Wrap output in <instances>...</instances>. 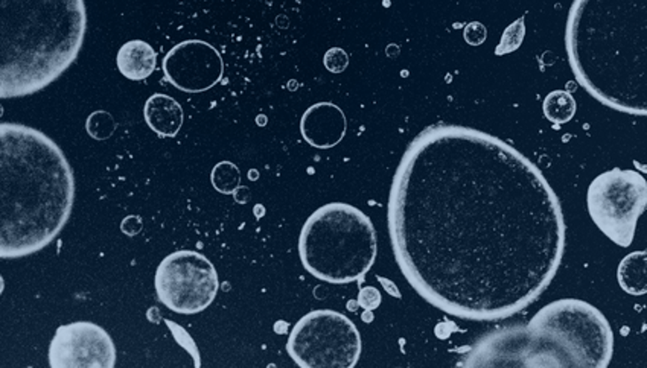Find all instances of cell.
<instances>
[{
	"mask_svg": "<svg viewBox=\"0 0 647 368\" xmlns=\"http://www.w3.org/2000/svg\"><path fill=\"white\" fill-rule=\"evenodd\" d=\"M387 218L411 288L462 320H504L526 309L549 288L565 251L561 203L540 168L464 125H430L411 140Z\"/></svg>",
	"mask_w": 647,
	"mask_h": 368,
	"instance_id": "6da1fadb",
	"label": "cell"
},
{
	"mask_svg": "<svg viewBox=\"0 0 647 368\" xmlns=\"http://www.w3.org/2000/svg\"><path fill=\"white\" fill-rule=\"evenodd\" d=\"M86 129L89 136L95 140H105L112 137L116 129V122L110 113L99 110L90 113L86 121Z\"/></svg>",
	"mask_w": 647,
	"mask_h": 368,
	"instance_id": "ac0fdd59",
	"label": "cell"
},
{
	"mask_svg": "<svg viewBox=\"0 0 647 368\" xmlns=\"http://www.w3.org/2000/svg\"><path fill=\"white\" fill-rule=\"evenodd\" d=\"M577 106L572 93L565 90H553L545 97L542 102V112L545 118L555 125L570 122L576 114Z\"/></svg>",
	"mask_w": 647,
	"mask_h": 368,
	"instance_id": "2e32d148",
	"label": "cell"
},
{
	"mask_svg": "<svg viewBox=\"0 0 647 368\" xmlns=\"http://www.w3.org/2000/svg\"><path fill=\"white\" fill-rule=\"evenodd\" d=\"M2 259L43 250L61 233L75 201V176L65 153L46 134L0 125Z\"/></svg>",
	"mask_w": 647,
	"mask_h": 368,
	"instance_id": "7a4b0ae2",
	"label": "cell"
},
{
	"mask_svg": "<svg viewBox=\"0 0 647 368\" xmlns=\"http://www.w3.org/2000/svg\"><path fill=\"white\" fill-rule=\"evenodd\" d=\"M82 0L2 2L0 98L29 97L71 67L84 43Z\"/></svg>",
	"mask_w": 647,
	"mask_h": 368,
	"instance_id": "277c9868",
	"label": "cell"
},
{
	"mask_svg": "<svg viewBox=\"0 0 647 368\" xmlns=\"http://www.w3.org/2000/svg\"><path fill=\"white\" fill-rule=\"evenodd\" d=\"M116 65L129 81H144L156 70L157 52L144 40H129L119 49Z\"/></svg>",
	"mask_w": 647,
	"mask_h": 368,
	"instance_id": "5bb4252c",
	"label": "cell"
},
{
	"mask_svg": "<svg viewBox=\"0 0 647 368\" xmlns=\"http://www.w3.org/2000/svg\"><path fill=\"white\" fill-rule=\"evenodd\" d=\"M121 229H122V231H124L125 235H137V233H139V231H141L142 230V219L139 218V216H135V215H131V216H127V218L122 221V224H121Z\"/></svg>",
	"mask_w": 647,
	"mask_h": 368,
	"instance_id": "cb8c5ba5",
	"label": "cell"
},
{
	"mask_svg": "<svg viewBox=\"0 0 647 368\" xmlns=\"http://www.w3.org/2000/svg\"><path fill=\"white\" fill-rule=\"evenodd\" d=\"M167 325L169 327V331L173 333L174 340L177 341L178 346L183 347L184 350L192 356L194 359L195 368L201 367V357L197 344H195L192 336L189 335L188 332L184 331L182 325H178L174 321L167 320Z\"/></svg>",
	"mask_w": 647,
	"mask_h": 368,
	"instance_id": "ffe728a7",
	"label": "cell"
},
{
	"mask_svg": "<svg viewBox=\"0 0 647 368\" xmlns=\"http://www.w3.org/2000/svg\"><path fill=\"white\" fill-rule=\"evenodd\" d=\"M620 288L629 295L642 297L647 294V251H634L617 268Z\"/></svg>",
	"mask_w": 647,
	"mask_h": 368,
	"instance_id": "9a60e30c",
	"label": "cell"
},
{
	"mask_svg": "<svg viewBox=\"0 0 647 368\" xmlns=\"http://www.w3.org/2000/svg\"><path fill=\"white\" fill-rule=\"evenodd\" d=\"M464 37L466 40V43L471 44V46H480V44L486 42L487 29L480 22L468 23L466 27H464Z\"/></svg>",
	"mask_w": 647,
	"mask_h": 368,
	"instance_id": "603a6c76",
	"label": "cell"
},
{
	"mask_svg": "<svg viewBox=\"0 0 647 368\" xmlns=\"http://www.w3.org/2000/svg\"><path fill=\"white\" fill-rule=\"evenodd\" d=\"M377 230L355 206L330 203L318 207L303 224L299 256L311 276L334 285L364 278L375 263Z\"/></svg>",
	"mask_w": 647,
	"mask_h": 368,
	"instance_id": "5b68a950",
	"label": "cell"
},
{
	"mask_svg": "<svg viewBox=\"0 0 647 368\" xmlns=\"http://www.w3.org/2000/svg\"><path fill=\"white\" fill-rule=\"evenodd\" d=\"M459 368H594L566 327L562 300L512 325L481 336Z\"/></svg>",
	"mask_w": 647,
	"mask_h": 368,
	"instance_id": "8992f818",
	"label": "cell"
},
{
	"mask_svg": "<svg viewBox=\"0 0 647 368\" xmlns=\"http://www.w3.org/2000/svg\"><path fill=\"white\" fill-rule=\"evenodd\" d=\"M347 131V119L332 102H317L300 119V133L317 150H331L340 144Z\"/></svg>",
	"mask_w": 647,
	"mask_h": 368,
	"instance_id": "7c38bea8",
	"label": "cell"
},
{
	"mask_svg": "<svg viewBox=\"0 0 647 368\" xmlns=\"http://www.w3.org/2000/svg\"><path fill=\"white\" fill-rule=\"evenodd\" d=\"M168 82L186 93H201L215 87L224 74V61L218 49L203 40H184L163 59Z\"/></svg>",
	"mask_w": 647,
	"mask_h": 368,
	"instance_id": "8fae6325",
	"label": "cell"
},
{
	"mask_svg": "<svg viewBox=\"0 0 647 368\" xmlns=\"http://www.w3.org/2000/svg\"><path fill=\"white\" fill-rule=\"evenodd\" d=\"M524 37H526V23H524V17H521V19H518L517 22H513L512 25L506 27L500 44L496 46L495 54H512L523 44Z\"/></svg>",
	"mask_w": 647,
	"mask_h": 368,
	"instance_id": "d6986e66",
	"label": "cell"
},
{
	"mask_svg": "<svg viewBox=\"0 0 647 368\" xmlns=\"http://www.w3.org/2000/svg\"><path fill=\"white\" fill-rule=\"evenodd\" d=\"M211 182L218 192L229 195L235 192L241 184V172L232 161H220L212 169Z\"/></svg>",
	"mask_w": 647,
	"mask_h": 368,
	"instance_id": "e0dca14e",
	"label": "cell"
},
{
	"mask_svg": "<svg viewBox=\"0 0 647 368\" xmlns=\"http://www.w3.org/2000/svg\"><path fill=\"white\" fill-rule=\"evenodd\" d=\"M286 352L300 368H355L362 335L354 321L337 310H311L292 327Z\"/></svg>",
	"mask_w": 647,
	"mask_h": 368,
	"instance_id": "52a82bcc",
	"label": "cell"
},
{
	"mask_svg": "<svg viewBox=\"0 0 647 368\" xmlns=\"http://www.w3.org/2000/svg\"><path fill=\"white\" fill-rule=\"evenodd\" d=\"M565 48L574 78L596 101L647 116V2H573Z\"/></svg>",
	"mask_w": 647,
	"mask_h": 368,
	"instance_id": "3957f363",
	"label": "cell"
},
{
	"mask_svg": "<svg viewBox=\"0 0 647 368\" xmlns=\"http://www.w3.org/2000/svg\"><path fill=\"white\" fill-rule=\"evenodd\" d=\"M378 282L383 285V288L386 289L388 295H392L394 299H401V291L396 286V283L392 282L390 278H381V276H378Z\"/></svg>",
	"mask_w": 647,
	"mask_h": 368,
	"instance_id": "d4e9b609",
	"label": "cell"
},
{
	"mask_svg": "<svg viewBox=\"0 0 647 368\" xmlns=\"http://www.w3.org/2000/svg\"><path fill=\"white\" fill-rule=\"evenodd\" d=\"M51 368H114L116 347L108 332L92 321L59 325L49 344Z\"/></svg>",
	"mask_w": 647,
	"mask_h": 368,
	"instance_id": "30bf717a",
	"label": "cell"
},
{
	"mask_svg": "<svg viewBox=\"0 0 647 368\" xmlns=\"http://www.w3.org/2000/svg\"><path fill=\"white\" fill-rule=\"evenodd\" d=\"M587 207L597 229L615 246L628 248L647 208V180L632 169L602 172L589 184Z\"/></svg>",
	"mask_w": 647,
	"mask_h": 368,
	"instance_id": "ba28073f",
	"label": "cell"
},
{
	"mask_svg": "<svg viewBox=\"0 0 647 368\" xmlns=\"http://www.w3.org/2000/svg\"><path fill=\"white\" fill-rule=\"evenodd\" d=\"M144 118L160 137H175L183 125V107L169 95L154 93L145 102Z\"/></svg>",
	"mask_w": 647,
	"mask_h": 368,
	"instance_id": "4fadbf2b",
	"label": "cell"
},
{
	"mask_svg": "<svg viewBox=\"0 0 647 368\" xmlns=\"http://www.w3.org/2000/svg\"><path fill=\"white\" fill-rule=\"evenodd\" d=\"M324 65L331 74H341L349 66V55L345 49L331 48L324 57Z\"/></svg>",
	"mask_w": 647,
	"mask_h": 368,
	"instance_id": "44dd1931",
	"label": "cell"
},
{
	"mask_svg": "<svg viewBox=\"0 0 647 368\" xmlns=\"http://www.w3.org/2000/svg\"><path fill=\"white\" fill-rule=\"evenodd\" d=\"M381 301H383V295H381V293L375 286H364V288L360 289L358 304L366 312H372V310L378 309Z\"/></svg>",
	"mask_w": 647,
	"mask_h": 368,
	"instance_id": "7402d4cb",
	"label": "cell"
},
{
	"mask_svg": "<svg viewBox=\"0 0 647 368\" xmlns=\"http://www.w3.org/2000/svg\"><path fill=\"white\" fill-rule=\"evenodd\" d=\"M157 299L175 314L194 315L215 300L220 280L214 263L199 251L178 250L168 254L154 278Z\"/></svg>",
	"mask_w": 647,
	"mask_h": 368,
	"instance_id": "9c48e42d",
	"label": "cell"
}]
</instances>
